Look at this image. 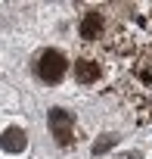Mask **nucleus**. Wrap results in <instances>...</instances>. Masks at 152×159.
Segmentation results:
<instances>
[{
	"instance_id": "2",
	"label": "nucleus",
	"mask_w": 152,
	"mask_h": 159,
	"mask_svg": "<svg viewBox=\"0 0 152 159\" xmlns=\"http://www.w3.org/2000/svg\"><path fill=\"white\" fill-rule=\"evenodd\" d=\"M50 128H53V137L59 147L71 143V116L65 109H50Z\"/></svg>"
},
{
	"instance_id": "1",
	"label": "nucleus",
	"mask_w": 152,
	"mask_h": 159,
	"mask_svg": "<svg viewBox=\"0 0 152 159\" xmlns=\"http://www.w3.org/2000/svg\"><path fill=\"white\" fill-rule=\"evenodd\" d=\"M37 75H40V81H47V84L62 81V75H65V56L59 50H44L37 56Z\"/></svg>"
},
{
	"instance_id": "4",
	"label": "nucleus",
	"mask_w": 152,
	"mask_h": 159,
	"mask_svg": "<svg viewBox=\"0 0 152 159\" xmlns=\"http://www.w3.org/2000/svg\"><path fill=\"white\" fill-rule=\"evenodd\" d=\"M74 78H78L81 84H93L96 78H99V62H93V59L74 62Z\"/></svg>"
},
{
	"instance_id": "6",
	"label": "nucleus",
	"mask_w": 152,
	"mask_h": 159,
	"mask_svg": "<svg viewBox=\"0 0 152 159\" xmlns=\"http://www.w3.org/2000/svg\"><path fill=\"white\" fill-rule=\"evenodd\" d=\"M115 143H118V134H103V137H96V140H93L90 153H93V156H103V153H109Z\"/></svg>"
},
{
	"instance_id": "5",
	"label": "nucleus",
	"mask_w": 152,
	"mask_h": 159,
	"mask_svg": "<svg viewBox=\"0 0 152 159\" xmlns=\"http://www.w3.org/2000/svg\"><path fill=\"white\" fill-rule=\"evenodd\" d=\"M99 31H103V16L99 13H87L84 22H81V38L93 41V38H99Z\"/></svg>"
},
{
	"instance_id": "7",
	"label": "nucleus",
	"mask_w": 152,
	"mask_h": 159,
	"mask_svg": "<svg viewBox=\"0 0 152 159\" xmlns=\"http://www.w3.org/2000/svg\"><path fill=\"white\" fill-rule=\"evenodd\" d=\"M115 159H143V153H124V156H115Z\"/></svg>"
},
{
	"instance_id": "3",
	"label": "nucleus",
	"mask_w": 152,
	"mask_h": 159,
	"mask_svg": "<svg viewBox=\"0 0 152 159\" xmlns=\"http://www.w3.org/2000/svg\"><path fill=\"white\" fill-rule=\"evenodd\" d=\"M0 147H3L6 153H22V150L28 147V134L13 125V128H6L3 134H0Z\"/></svg>"
}]
</instances>
